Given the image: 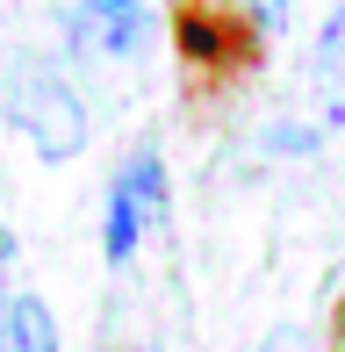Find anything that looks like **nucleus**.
I'll return each mask as SVG.
<instances>
[{
  "label": "nucleus",
  "instance_id": "nucleus-1",
  "mask_svg": "<svg viewBox=\"0 0 345 352\" xmlns=\"http://www.w3.org/2000/svg\"><path fill=\"white\" fill-rule=\"evenodd\" d=\"M172 65H180L187 108H216L245 94L266 65V22L252 0H166Z\"/></svg>",
  "mask_w": 345,
  "mask_h": 352
},
{
  "label": "nucleus",
  "instance_id": "nucleus-2",
  "mask_svg": "<svg viewBox=\"0 0 345 352\" xmlns=\"http://www.w3.org/2000/svg\"><path fill=\"white\" fill-rule=\"evenodd\" d=\"M0 108H8V130H22V144L36 158H51V166L80 158L87 137H93L80 87H72V79L58 72V58H43V51H14L8 79H0Z\"/></svg>",
  "mask_w": 345,
  "mask_h": 352
},
{
  "label": "nucleus",
  "instance_id": "nucleus-3",
  "mask_svg": "<svg viewBox=\"0 0 345 352\" xmlns=\"http://www.w3.org/2000/svg\"><path fill=\"white\" fill-rule=\"evenodd\" d=\"M166 209H172L166 158H159V144H137V151L115 166L108 201H101V259L108 266H130L137 252H144V237L166 223Z\"/></svg>",
  "mask_w": 345,
  "mask_h": 352
},
{
  "label": "nucleus",
  "instance_id": "nucleus-4",
  "mask_svg": "<svg viewBox=\"0 0 345 352\" xmlns=\"http://www.w3.org/2000/svg\"><path fill=\"white\" fill-rule=\"evenodd\" d=\"M65 43L93 65H137L151 51V8L144 0H65Z\"/></svg>",
  "mask_w": 345,
  "mask_h": 352
},
{
  "label": "nucleus",
  "instance_id": "nucleus-5",
  "mask_svg": "<svg viewBox=\"0 0 345 352\" xmlns=\"http://www.w3.org/2000/svg\"><path fill=\"white\" fill-rule=\"evenodd\" d=\"M309 79H317V101H324V116L345 122V0L331 14H324V29H317V51H309Z\"/></svg>",
  "mask_w": 345,
  "mask_h": 352
},
{
  "label": "nucleus",
  "instance_id": "nucleus-6",
  "mask_svg": "<svg viewBox=\"0 0 345 352\" xmlns=\"http://www.w3.org/2000/svg\"><path fill=\"white\" fill-rule=\"evenodd\" d=\"M0 352H58V324L43 295H0Z\"/></svg>",
  "mask_w": 345,
  "mask_h": 352
},
{
  "label": "nucleus",
  "instance_id": "nucleus-7",
  "mask_svg": "<svg viewBox=\"0 0 345 352\" xmlns=\"http://www.w3.org/2000/svg\"><path fill=\"white\" fill-rule=\"evenodd\" d=\"M252 8H259V22H266V29H274V22H288V14H295V8H302V0H252Z\"/></svg>",
  "mask_w": 345,
  "mask_h": 352
},
{
  "label": "nucleus",
  "instance_id": "nucleus-8",
  "mask_svg": "<svg viewBox=\"0 0 345 352\" xmlns=\"http://www.w3.org/2000/svg\"><path fill=\"white\" fill-rule=\"evenodd\" d=\"M324 331H331V352H345V287L331 295V324H324Z\"/></svg>",
  "mask_w": 345,
  "mask_h": 352
},
{
  "label": "nucleus",
  "instance_id": "nucleus-9",
  "mask_svg": "<svg viewBox=\"0 0 345 352\" xmlns=\"http://www.w3.org/2000/svg\"><path fill=\"white\" fill-rule=\"evenodd\" d=\"M259 352H309V338H302V331H274Z\"/></svg>",
  "mask_w": 345,
  "mask_h": 352
},
{
  "label": "nucleus",
  "instance_id": "nucleus-10",
  "mask_svg": "<svg viewBox=\"0 0 345 352\" xmlns=\"http://www.w3.org/2000/svg\"><path fill=\"white\" fill-rule=\"evenodd\" d=\"M8 266H14V237H8V223H0V280H8Z\"/></svg>",
  "mask_w": 345,
  "mask_h": 352
},
{
  "label": "nucleus",
  "instance_id": "nucleus-11",
  "mask_svg": "<svg viewBox=\"0 0 345 352\" xmlns=\"http://www.w3.org/2000/svg\"><path fill=\"white\" fill-rule=\"evenodd\" d=\"M137 352H151V345H137Z\"/></svg>",
  "mask_w": 345,
  "mask_h": 352
}]
</instances>
